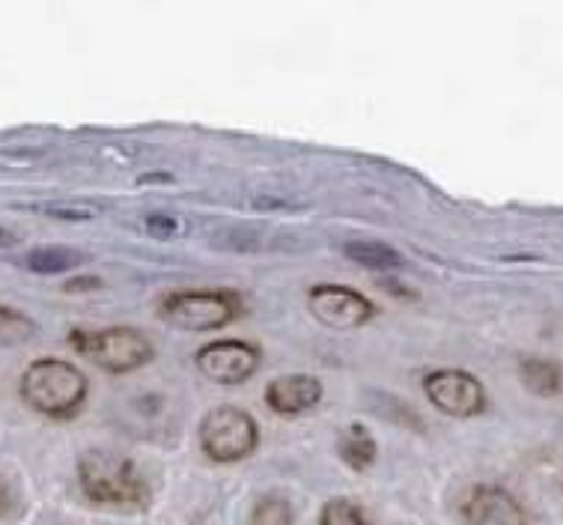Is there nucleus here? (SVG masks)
Wrapping results in <instances>:
<instances>
[{"mask_svg": "<svg viewBox=\"0 0 563 525\" xmlns=\"http://www.w3.org/2000/svg\"><path fill=\"white\" fill-rule=\"evenodd\" d=\"M87 397V376L63 359H36L21 373V401L33 413L48 418H69Z\"/></svg>", "mask_w": 563, "mask_h": 525, "instance_id": "nucleus-1", "label": "nucleus"}, {"mask_svg": "<svg viewBox=\"0 0 563 525\" xmlns=\"http://www.w3.org/2000/svg\"><path fill=\"white\" fill-rule=\"evenodd\" d=\"M78 481L84 495L96 505L137 507L144 505L146 486L132 460L111 451H87L78 460Z\"/></svg>", "mask_w": 563, "mask_h": 525, "instance_id": "nucleus-2", "label": "nucleus"}, {"mask_svg": "<svg viewBox=\"0 0 563 525\" xmlns=\"http://www.w3.org/2000/svg\"><path fill=\"white\" fill-rule=\"evenodd\" d=\"M69 343L108 373H129L153 359V343L134 329L73 331Z\"/></svg>", "mask_w": 563, "mask_h": 525, "instance_id": "nucleus-3", "label": "nucleus"}, {"mask_svg": "<svg viewBox=\"0 0 563 525\" xmlns=\"http://www.w3.org/2000/svg\"><path fill=\"white\" fill-rule=\"evenodd\" d=\"M200 445L218 463L245 460L256 448V422L239 406H218L200 424Z\"/></svg>", "mask_w": 563, "mask_h": 525, "instance_id": "nucleus-4", "label": "nucleus"}, {"mask_svg": "<svg viewBox=\"0 0 563 525\" xmlns=\"http://www.w3.org/2000/svg\"><path fill=\"white\" fill-rule=\"evenodd\" d=\"M239 299L233 293H174L162 305V317L185 331H216L236 319Z\"/></svg>", "mask_w": 563, "mask_h": 525, "instance_id": "nucleus-5", "label": "nucleus"}, {"mask_svg": "<svg viewBox=\"0 0 563 525\" xmlns=\"http://www.w3.org/2000/svg\"><path fill=\"white\" fill-rule=\"evenodd\" d=\"M427 397L444 415L472 418L486 406V392L477 376L465 371H435L427 376Z\"/></svg>", "mask_w": 563, "mask_h": 525, "instance_id": "nucleus-6", "label": "nucleus"}, {"mask_svg": "<svg viewBox=\"0 0 563 525\" xmlns=\"http://www.w3.org/2000/svg\"><path fill=\"white\" fill-rule=\"evenodd\" d=\"M308 305L310 314L322 326H328V329H358V326H364L373 317V305L361 293L340 287V284H319V287H313L308 296Z\"/></svg>", "mask_w": 563, "mask_h": 525, "instance_id": "nucleus-7", "label": "nucleus"}, {"mask_svg": "<svg viewBox=\"0 0 563 525\" xmlns=\"http://www.w3.org/2000/svg\"><path fill=\"white\" fill-rule=\"evenodd\" d=\"M260 364V352L242 340H218L197 352V368L206 380L218 385H239L245 382Z\"/></svg>", "mask_w": 563, "mask_h": 525, "instance_id": "nucleus-8", "label": "nucleus"}, {"mask_svg": "<svg viewBox=\"0 0 563 525\" xmlns=\"http://www.w3.org/2000/svg\"><path fill=\"white\" fill-rule=\"evenodd\" d=\"M465 519L468 525H531L519 502L498 486H477L465 502Z\"/></svg>", "mask_w": 563, "mask_h": 525, "instance_id": "nucleus-9", "label": "nucleus"}, {"mask_svg": "<svg viewBox=\"0 0 563 525\" xmlns=\"http://www.w3.org/2000/svg\"><path fill=\"white\" fill-rule=\"evenodd\" d=\"M322 397V382L317 376L292 373V376H277L268 382L266 403L277 415H298L313 409Z\"/></svg>", "mask_w": 563, "mask_h": 525, "instance_id": "nucleus-10", "label": "nucleus"}, {"mask_svg": "<svg viewBox=\"0 0 563 525\" xmlns=\"http://www.w3.org/2000/svg\"><path fill=\"white\" fill-rule=\"evenodd\" d=\"M343 254H346L352 263H358L364 269H376V272H390V269H400L402 258L400 251H394L385 242H376V239H352L343 245Z\"/></svg>", "mask_w": 563, "mask_h": 525, "instance_id": "nucleus-11", "label": "nucleus"}, {"mask_svg": "<svg viewBox=\"0 0 563 525\" xmlns=\"http://www.w3.org/2000/svg\"><path fill=\"white\" fill-rule=\"evenodd\" d=\"M519 373H522L525 389L540 397H554V394H563V371L549 359H522L519 364Z\"/></svg>", "mask_w": 563, "mask_h": 525, "instance_id": "nucleus-12", "label": "nucleus"}, {"mask_svg": "<svg viewBox=\"0 0 563 525\" xmlns=\"http://www.w3.org/2000/svg\"><path fill=\"white\" fill-rule=\"evenodd\" d=\"M78 263H84L81 251L63 245H42L33 248L31 254L24 258V266L36 272V275H57V272H69Z\"/></svg>", "mask_w": 563, "mask_h": 525, "instance_id": "nucleus-13", "label": "nucleus"}, {"mask_svg": "<svg viewBox=\"0 0 563 525\" xmlns=\"http://www.w3.org/2000/svg\"><path fill=\"white\" fill-rule=\"evenodd\" d=\"M340 457L352 469H367V466H373V460H376V442H373L367 427L352 424V427L340 433Z\"/></svg>", "mask_w": 563, "mask_h": 525, "instance_id": "nucleus-14", "label": "nucleus"}, {"mask_svg": "<svg viewBox=\"0 0 563 525\" xmlns=\"http://www.w3.org/2000/svg\"><path fill=\"white\" fill-rule=\"evenodd\" d=\"M24 209L48 218H60V221H90L102 212L99 204H87V200H48V204H27Z\"/></svg>", "mask_w": 563, "mask_h": 525, "instance_id": "nucleus-15", "label": "nucleus"}, {"mask_svg": "<svg viewBox=\"0 0 563 525\" xmlns=\"http://www.w3.org/2000/svg\"><path fill=\"white\" fill-rule=\"evenodd\" d=\"M36 335V322L21 310L0 305V347H19Z\"/></svg>", "mask_w": 563, "mask_h": 525, "instance_id": "nucleus-16", "label": "nucleus"}, {"mask_svg": "<svg viewBox=\"0 0 563 525\" xmlns=\"http://www.w3.org/2000/svg\"><path fill=\"white\" fill-rule=\"evenodd\" d=\"M254 525H292V507L280 495H268L254 507Z\"/></svg>", "mask_w": 563, "mask_h": 525, "instance_id": "nucleus-17", "label": "nucleus"}, {"mask_svg": "<svg viewBox=\"0 0 563 525\" xmlns=\"http://www.w3.org/2000/svg\"><path fill=\"white\" fill-rule=\"evenodd\" d=\"M319 525H367V516H364V511H361L355 502H349V499H334V502H328L325 511H322Z\"/></svg>", "mask_w": 563, "mask_h": 525, "instance_id": "nucleus-18", "label": "nucleus"}, {"mask_svg": "<svg viewBox=\"0 0 563 525\" xmlns=\"http://www.w3.org/2000/svg\"><path fill=\"white\" fill-rule=\"evenodd\" d=\"M144 230L153 239H162L164 242V239L179 237L183 225H179V218L170 216V212H150V216L144 218Z\"/></svg>", "mask_w": 563, "mask_h": 525, "instance_id": "nucleus-19", "label": "nucleus"}, {"mask_svg": "<svg viewBox=\"0 0 563 525\" xmlns=\"http://www.w3.org/2000/svg\"><path fill=\"white\" fill-rule=\"evenodd\" d=\"M96 287H102V281L99 278H75L66 284V293H81V289H96Z\"/></svg>", "mask_w": 563, "mask_h": 525, "instance_id": "nucleus-20", "label": "nucleus"}, {"mask_svg": "<svg viewBox=\"0 0 563 525\" xmlns=\"http://www.w3.org/2000/svg\"><path fill=\"white\" fill-rule=\"evenodd\" d=\"M12 505V495H10V486L3 484V478H0V516L7 514Z\"/></svg>", "mask_w": 563, "mask_h": 525, "instance_id": "nucleus-21", "label": "nucleus"}, {"mask_svg": "<svg viewBox=\"0 0 563 525\" xmlns=\"http://www.w3.org/2000/svg\"><path fill=\"white\" fill-rule=\"evenodd\" d=\"M15 242H19V237L12 230H7V227H0V248H12Z\"/></svg>", "mask_w": 563, "mask_h": 525, "instance_id": "nucleus-22", "label": "nucleus"}]
</instances>
